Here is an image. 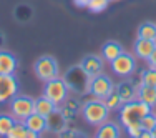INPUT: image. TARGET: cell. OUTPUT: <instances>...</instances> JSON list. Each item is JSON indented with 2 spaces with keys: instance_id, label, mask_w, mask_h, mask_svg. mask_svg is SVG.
I'll use <instances>...</instances> for the list:
<instances>
[{
  "instance_id": "9c48e42d",
  "label": "cell",
  "mask_w": 156,
  "mask_h": 138,
  "mask_svg": "<svg viewBox=\"0 0 156 138\" xmlns=\"http://www.w3.org/2000/svg\"><path fill=\"white\" fill-rule=\"evenodd\" d=\"M18 95V80L15 75H2L0 73V105L10 103L13 96Z\"/></svg>"
},
{
  "instance_id": "2e32d148",
  "label": "cell",
  "mask_w": 156,
  "mask_h": 138,
  "mask_svg": "<svg viewBox=\"0 0 156 138\" xmlns=\"http://www.w3.org/2000/svg\"><path fill=\"white\" fill-rule=\"evenodd\" d=\"M62 113H63V117L66 118V122H73L75 120V117H76V113L78 111H81V107H80V103H78V100L76 98H66L65 102L62 103Z\"/></svg>"
},
{
  "instance_id": "8fae6325",
  "label": "cell",
  "mask_w": 156,
  "mask_h": 138,
  "mask_svg": "<svg viewBox=\"0 0 156 138\" xmlns=\"http://www.w3.org/2000/svg\"><path fill=\"white\" fill-rule=\"evenodd\" d=\"M80 65L90 77H95V75H100L103 70V58L98 57V55H87Z\"/></svg>"
},
{
  "instance_id": "d4e9b609",
  "label": "cell",
  "mask_w": 156,
  "mask_h": 138,
  "mask_svg": "<svg viewBox=\"0 0 156 138\" xmlns=\"http://www.w3.org/2000/svg\"><path fill=\"white\" fill-rule=\"evenodd\" d=\"M15 18L18 22H28L32 18V9L28 5H18L15 9Z\"/></svg>"
},
{
  "instance_id": "7402d4cb",
  "label": "cell",
  "mask_w": 156,
  "mask_h": 138,
  "mask_svg": "<svg viewBox=\"0 0 156 138\" xmlns=\"http://www.w3.org/2000/svg\"><path fill=\"white\" fill-rule=\"evenodd\" d=\"M15 118L12 115H0V136L5 138L9 135V132L12 130V126L15 125Z\"/></svg>"
},
{
  "instance_id": "e575fe53",
  "label": "cell",
  "mask_w": 156,
  "mask_h": 138,
  "mask_svg": "<svg viewBox=\"0 0 156 138\" xmlns=\"http://www.w3.org/2000/svg\"><path fill=\"white\" fill-rule=\"evenodd\" d=\"M3 40H5V38H3V33H0V47H3V43H5Z\"/></svg>"
},
{
  "instance_id": "30bf717a",
  "label": "cell",
  "mask_w": 156,
  "mask_h": 138,
  "mask_svg": "<svg viewBox=\"0 0 156 138\" xmlns=\"http://www.w3.org/2000/svg\"><path fill=\"white\" fill-rule=\"evenodd\" d=\"M65 128H68V122L63 117L60 108H57V110H53L47 117V130H50V132H53L58 135V133H62Z\"/></svg>"
},
{
  "instance_id": "5bb4252c",
  "label": "cell",
  "mask_w": 156,
  "mask_h": 138,
  "mask_svg": "<svg viewBox=\"0 0 156 138\" xmlns=\"http://www.w3.org/2000/svg\"><path fill=\"white\" fill-rule=\"evenodd\" d=\"M115 90L120 95V98L123 103L136 100V95H138V88H136L135 83H131V82H121L118 87H115Z\"/></svg>"
},
{
  "instance_id": "8992f818",
  "label": "cell",
  "mask_w": 156,
  "mask_h": 138,
  "mask_svg": "<svg viewBox=\"0 0 156 138\" xmlns=\"http://www.w3.org/2000/svg\"><path fill=\"white\" fill-rule=\"evenodd\" d=\"M10 111H12V117L15 120H22L23 122L28 115H32L33 111V98L25 95H17L12 98L10 102Z\"/></svg>"
},
{
  "instance_id": "603a6c76",
  "label": "cell",
  "mask_w": 156,
  "mask_h": 138,
  "mask_svg": "<svg viewBox=\"0 0 156 138\" xmlns=\"http://www.w3.org/2000/svg\"><path fill=\"white\" fill-rule=\"evenodd\" d=\"M140 83L148 85V87H156V70L154 68H146L140 73Z\"/></svg>"
},
{
  "instance_id": "ba28073f",
  "label": "cell",
  "mask_w": 156,
  "mask_h": 138,
  "mask_svg": "<svg viewBox=\"0 0 156 138\" xmlns=\"http://www.w3.org/2000/svg\"><path fill=\"white\" fill-rule=\"evenodd\" d=\"M113 90H115V85H113V82H111L110 77L103 75V73L91 77V82H90V93H91V95H95L96 98L105 100Z\"/></svg>"
},
{
  "instance_id": "52a82bcc",
  "label": "cell",
  "mask_w": 156,
  "mask_h": 138,
  "mask_svg": "<svg viewBox=\"0 0 156 138\" xmlns=\"http://www.w3.org/2000/svg\"><path fill=\"white\" fill-rule=\"evenodd\" d=\"M110 63H111V70L120 77H129V75H133L135 70H136V60L129 53H126V52H121V53L118 55L116 58H113Z\"/></svg>"
},
{
  "instance_id": "484cf974",
  "label": "cell",
  "mask_w": 156,
  "mask_h": 138,
  "mask_svg": "<svg viewBox=\"0 0 156 138\" xmlns=\"http://www.w3.org/2000/svg\"><path fill=\"white\" fill-rule=\"evenodd\" d=\"M105 103H106V107H108L110 110H118V108L123 105V102H121V98H120V95L116 93V90H113L108 96H106Z\"/></svg>"
},
{
  "instance_id": "d6a6232c",
  "label": "cell",
  "mask_w": 156,
  "mask_h": 138,
  "mask_svg": "<svg viewBox=\"0 0 156 138\" xmlns=\"http://www.w3.org/2000/svg\"><path fill=\"white\" fill-rule=\"evenodd\" d=\"M73 3H75L76 7H88L90 0H73Z\"/></svg>"
},
{
  "instance_id": "d6986e66",
  "label": "cell",
  "mask_w": 156,
  "mask_h": 138,
  "mask_svg": "<svg viewBox=\"0 0 156 138\" xmlns=\"http://www.w3.org/2000/svg\"><path fill=\"white\" fill-rule=\"evenodd\" d=\"M95 138H120V130L115 123L105 122L103 125L98 126V132H96Z\"/></svg>"
},
{
  "instance_id": "ffe728a7",
  "label": "cell",
  "mask_w": 156,
  "mask_h": 138,
  "mask_svg": "<svg viewBox=\"0 0 156 138\" xmlns=\"http://www.w3.org/2000/svg\"><path fill=\"white\" fill-rule=\"evenodd\" d=\"M138 38L143 40H151L156 43V24L153 22H144L138 28Z\"/></svg>"
},
{
  "instance_id": "f546056e",
  "label": "cell",
  "mask_w": 156,
  "mask_h": 138,
  "mask_svg": "<svg viewBox=\"0 0 156 138\" xmlns=\"http://www.w3.org/2000/svg\"><path fill=\"white\" fill-rule=\"evenodd\" d=\"M126 133L129 135V138H136L138 135L143 133V128H141L140 123H136V125H129V126H126Z\"/></svg>"
},
{
  "instance_id": "3957f363",
  "label": "cell",
  "mask_w": 156,
  "mask_h": 138,
  "mask_svg": "<svg viewBox=\"0 0 156 138\" xmlns=\"http://www.w3.org/2000/svg\"><path fill=\"white\" fill-rule=\"evenodd\" d=\"M66 87H68L70 92H73L75 95H87L90 93V82H91V77L81 68V65H75L65 73L63 77Z\"/></svg>"
},
{
  "instance_id": "9a60e30c",
  "label": "cell",
  "mask_w": 156,
  "mask_h": 138,
  "mask_svg": "<svg viewBox=\"0 0 156 138\" xmlns=\"http://www.w3.org/2000/svg\"><path fill=\"white\" fill-rule=\"evenodd\" d=\"M57 105H55L51 100H48L47 96H38L37 100H33V110H35V113L42 115V117H48V115L51 113L53 110H57Z\"/></svg>"
},
{
  "instance_id": "4dcf8cb0",
  "label": "cell",
  "mask_w": 156,
  "mask_h": 138,
  "mask_svg": "<svg viewBox=\"0 0 156 138\" xmlns=\"http://www.w3.org/2000/svg\"><path fill=\"white\" fill-rule=\"evenodd\" d=\"M148 62H150V67H151V68H154V70H156V47H154L153 53L150 55V58H148Z\"/></svg>"
},
{
  "instance_id": "7c38bea8",
  "label": "cell",
  "mask_w": 156,
  "mask_h": 138,
  "mask_svg": "<svg viewBox=\"0 0 156 138\" xmlns=\"http://www.w3.org/2000/svg\"><path fill=\"white\" fill-rule=\"evenodd\" d=\"M18 67V60L15 55L10 52H2L0 50V73L2 75H13Z\"/></svg>"
},
{
  "instance_id": "44dd1931",
  "label": "cell",
  "mask_w": 156,
  "mask_h": 138,
  "mask_svg": "<svg viewBox=\"0 0 156 138\" xmlns=\"http://www.w3.org/2000/svg\"><path fill=\"white\" fill-rule=\"evenodd\" d=\"M121 52H123V48H121V45L118 42H106L105 45H103L101 53H103V58H105V60L111 62L113 58H116Z\"/></svg>"
},
{
  "instance_id": "6da1fadb",
  "label": "cell",
  "mask_w": 156,
  "mask_h": 138,
  "mask_svg": "<svg viewBox=\"0 0 156 138\" xmlns=\"http://www.w3.org/2000/svg\"><path fill=\"white\" fill-rule=\"evenodd\" d=\"M110 113V108L106 107L105 100L96 98V96H91V98H87L85 103L81 105V117L85 118V122L90 123V125L100 126L106 122Z\"/></svg>"
},
{
  "instance_id": "5b68a950",
  "label": "cell",
  "mask_w": 156,
  "mask_h": 138,
  "mask_svg": "<svg viewBox=\"0 0 156 138\" xmlns=\"http://www.w3.org/2000/svg\"><path fill=\"white\" fill-rule=\"evenodd\" d=\"M33 70H35V75L40 78L42 82H48L53 80V78L58 77V63L53 57L50 55H43L33 65Z\"/></svg>"
},
{
  "instance_id": "ac0fdd59",
  "label": "cell",
  "mask_w": 156,
  "mask_h": 138,
  "mask_svg": "<svg viewBox=\"0 0 156 138\" xmlns=\"http://www.w3.org/2000/svg\"><path fill=\"white\" fill-rule=\"evenodd\" d=\"M136 98L141 100L143 103H146V105H150L151 108L156 107V87H148V85L140 83Z\"/></svg>"
},
{
  "instance_id": "83f0119b",
  "label": "cell",
  "mask_w": 156,
  "mask_h": 138,
  "mask_svg": "<svg viewBox=\"0 0 156 138\" xmlns=\"http://www.w3.org/2000/svg\"><path fill=\"white\" fill-rule=\"evenodd\" d=\"M108 3H110V0H90L87 9L90 10V12L98 13V12H103V10L108 7Z\"/></svg>"
},
{
  "instance_id": "1f68e13d",
  "label": "cell",
  "mask_w": 156,
  "mask_h": 138,
  "mask_svg": "<svg viewBox=\"0 0 156 138\" xmlns=\"http://www.w3.org/2000/svg\"><path fill=\"white\" fill-rule=\"evenodd\" d=\"M23 138H40V133H35V132H32V130H27Z\"/></svg>"
},
{
  "instance_id": "836d02e7",
  "label": "cell",
  "mask_w": 156,
  "mask_h": 138,
  "mask_svg": "<svg viewBox=\"0 0 156 138\" xmlns=\"http://www.w3.org/2000/svg\"><path fill=\"white\" fill-rule=\"evenodd\" d=\"M136 138H154V136H153V133H151V132H143L141 135H138Z\"/></svg>"
},
{
  "instance_id": "7a4b0ae2",
  "label": "cell",
  "mask_w": 156,
  "mask_h": 138,
  "mask_svg": "<svg viewBox=\"0 0 156 138\" xmlns=\"http://www.w3.org/2000/svg\"><path fill=\"white\" fill-rule=\"evenodd\" d=\"M151 111H153V108L150 105H146V103H143L141 100L136 98V100H131V102H128V103H123V105L120 107L118 115H120L121 125L126 128V126H129V125L140 123L141 118L146 117Z\"/></svg>"
},
{
  "instance_id": "cb8c5ba5",
  "label": "cell",
  "mask_w": 156,
  "mask_h": 138,
  "mask_svg": "<svg viewBox=\"0 0 156 138\" xmlns=\"http://www.w3.org/2000/svg\"><path fill=\"white\" fill-rule=\"evenodd\" d=\"M25 132H27V126L22 120H17L15 125L12 126V130L9 132V135L5 138H23L25 136Z\"/></svg>"
},
{
  "instance_id": "e0dca14e",
  "label": "cell",
  "mask_w": 156,
  "mask_h": 138,
  "mask_svg": "<svg viewBox=\"0 0 156 138\" xmlns=\"http://www.w3.org/2000/svg\"><path fill=\"white\" fill-rule=\"evenodd\" d=\"M156 43L151 42V40H143V38H138L135 42V55L138 58H143V60H148L150 55L153 53Z\"/></svg>"
},
{
  "instance_id": "4316f807",
  "label": "cell",
  "mask_w": 156,
  "mask_h": 138,
  "mask_svg": "<svg viewBox=\"0 0 156 138\" xmlns=\"http://www.w3.org/2000/svg\"><path fill=\"white\" fill-rule=\"evenodd\" d=\"M140 125H141V128H143V132H151V130L154 128V125H156V115H153V111L148 113L146 117L141 118Z\"/></svg>"
},
{
  "instance_id": "277c9868",
  "label": "cell",
  "mask_w": 156,
  "mask_h": 138,
  "mask_svg": "<svg viewBox=\"0 0 156 138\" xmlns=\"http://www.w3.org/2000/svg\"><path fill=\"white\" fill-rule=\"evenodd\" d=\"M68 87H66L65 80L60 77L53 78V80L45 82V87H43V96H47L48 100L55 103L57 107H60L66 98H68Z\"/></svg>"
},
{
  "instance_id": "4fadbf2b",
  "label": "cell",
  "mask_w": 156,
  "mask_h": 138,
  "mask_svg": "<svg viewBox=\"0 0 156 138\" xmlns=\"http://www.w3.org/2000/svg\"><path fill=\"white\" fill-rule=\"evenodd\" d=\"M23 123L27 126V130H32L35 133H43L47 130V117H42V115L35 113V111L32 115H28L23 120Z\"/></svg>"
},
{
  "instance_id": "d590c367",
  "label": "cell",
  "mask_w": 156,
  "mask_h": 138,
  "mask_svg": "<svg viewBox=\"0 0 156 138\" xmlns=\"http://www.w3.org/2000/svg\"><path fill=\"white\" fill-rule=\"evenodd\" d=\"M151 133H153V136L156 138V125H154V128H153V130H151Z\"/></svg>"
},
{
  "instance_id": "f1b7e54d",
  "label": "cell",
  "mask_w": 156,
  "mask_h": 138,
  "mask_svg": "<svg viewBox=\"0 0 156 138\" xmlns=\"http://www.w3.org/2000/svg\"><path fill=\"white\" fill-rule=\"evenodd\" d=\"M58 135H60V138H88L85 133L78 132V130H73V128H65Z\"/></svg>"
}]
</instances>
